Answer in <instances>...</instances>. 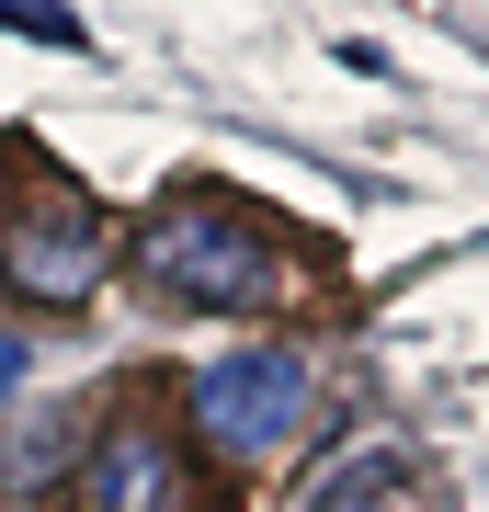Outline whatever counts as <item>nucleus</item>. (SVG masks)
<instances>
[{"label":"nucleus","instance_id":"f257e3e1","mask_svg":"<svg viewBox=\"0 0 489 512\" xmlns=\"http://www.w3.org/2000/svg\"><path fill=\"white\" fill-rule=\"evenodd\" d=\"M137 285L171 296V308H262V296L285 285V262H273V239H262L251 205L182 194V205H160L148 239H137Z\"/></svg>","mask_w":489,"mask_h":512},{"label":"nucleus","instance_id":"f03ea898","mask_svg":"<svg viewBox=\"0 0 489 512\" xmlns=\"http://www.w3.org/2000/svg\"><path fill=\"white\" fill-rule=\"evenodd\" d=\"M296 421H308V353L296 342H251V353H228V365L194 376V444L205 456L262 467Z\"/></svg>","mask_w":489,"mask_h":512},{"label":"nucleus","instance_id":"7ed1b4c3","mask_svg":"<svg viewBox=\"0 0 489 512\" xmlns=\"http://www.w3.org/2000/svg\"><path fill=\"white\" fill-rule=\"evenodd\" d=\"M103 274H114V228L91 217L80 194H57V205L0 228V285H12L23 308H91Z\"/></svg>","mask_w":489,"mask_h":512},{"label":"nucleus","instance_id":"20e7f679","mask_svg":"<svg viewBox=\"0 0 489 512\" xmlns=\"http://www.w3.org/2000/svg\"><path fill=\"white\" fill-rule=\"evenodd\" d=\"M194 501H205L194 456L171 433H148V421H103V444L69 478V512H194Z\"/></svg>","mask_w":489,"mask_h":512},{"label":"nucleus","instance_id":"39448f33","mask_svg":"<svg viewBox=\"0 0 489 512\" xmlns=\"http://www.w3.org/2000/svg\"><path fill=\"white\" fill-rule=\"evenodd\" d=\"M399 501H410V467H399V456H353V467L319 490V512H399Z\"/></svg>","mask_w":489,"mask_h":512},{"label":"nucleus","instance_id":"423d86ee","mask_svg":"<svg viewBox=\"0 0 489 512\" xmlns=\"http://www.w3.org/2000/svg\"><path fill=\"white\" fill-rule=\"evenodd\" d=\"M0 23H12V35H35V46H69V57L91 46V35H80V12H69V0H0Z\"/></svg>","mask_w":489,"mask_h":512},{"label":"nucleus","instance_id":"0eeeda50","mask_svg":"<svg viewBox=\"0 0 489 512\" xmlns=\"http://www.w3.org/2000/svg\"><path fill=\"white\" fill-rule=\"evenodd\" d=\"M12 387H23V342L0 330V399H12Z\"/></svg>","mask_w":489,"mask_h":512}]
</instances>
